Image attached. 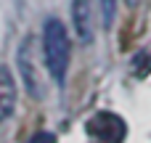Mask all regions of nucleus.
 <instances>
[{
    "mask_svg": "<svg viewBox=\"0 0 151 143\" xmlns=\"http://www.w3.org/2000/svg\"><path fill=\"white\" fill-rule=\"evenodd\" d=\"M27 143H56V138L50 133H37V135H32Z\"/></svg>",
    "mask_w": 151,
    "mask_h": 143,
    "instance_id": "6e6552de",
    "label": "nucleus"
},
{
    "mask_svg": "<svg viewBox=\"0 0 151 143\" xmlns=\"http://www.w3.org/2000/svg\"><path fill=\"white\" fill-rule=\"evenodd\" d=\"M133 69H135V74L138 77H146L151 72V45L146 50H141L138 56H135V64H133Z\"/></svg>",
    "mask_w": 151,
    "mask_h": 143,
    "instance_id": "423d86ee",
    "label": "nucleus"
},
{
    "mask_svg": "<svg viewBox=\"0 0 151 143\" xmlns=\"http://www.w3.org/2000/svg\"><path fill=\"white\" fill-rule=\"evenodd\" d=\"M101 11H104V24L109 27L114 21V11H117V0H101Z\"/></svg>",
    "mask_w": 151,
    "mask_h": 143,
    "instance_id": "0eeeda50",
    "label": "nucleus"
},
{
    "mask_svg": "<svg viewBox=\"0 0 151 143\" xmlns=\"http://www.w3.org/2000/svg\"><path fill=\"white\" fill-rule=\"evenodd\" d=\"M19 72L24 77V85H27L29 96L40 98L42 96V80H40V69L35 64V37H27L19 45Z\"/></svg>",
    "mask_w": 151,
    "mask_h": 143,
    "instance_id": "7ed1b4c3",
    "label": "nucleus"
},
{
    "mask_svg": "<svg viewBox=\"0 0 151 143\" xmlns=\"http://www.w3.org/2000/svg\"><path fill=\"white\" fill-rule=\"evenodd\" d=\"M42 45H45V64L53 74V80L61 85L66 66H69V37L58 19H48L42 29Z\"/></svg>",
    "mask_w": 151,
    "mask_h": 143,
    "instance_id": "f257e3e1",
    "label": "nucleus"
},
{
    "mask_svg": "<svg viewBox=\"0 0 151 143\" xmlns=\"http://www.w3.org/2000/svg\"><path fill=\"white\" fill-rule=\"evenodd\" d=\"M127 3H130V5H138V3H141V0H127Z\"/></svg>",
    "mask_w": 151,
    "mask_h": 143,
    "instance_id": "1a4fd4ad",
    "label": "nucleus"
},
{
    "mask_svg": "<svg viewBox=\"0 0 151 143\" xmlns=\"http://www.w3.org/2000/svg\"><path fill=\"white\" fill-rule=\"evenodd\" d=\"M88 133H90V138H96V143H122L127 127L117 114L101 111L88 122Z\"/></svg>",
    "mask_w": 151,
    "mask_h": 143,
    "instance_id": "f03ea898",
    "label": "nucleus"
},
{
    "mask_svg": "<svg viewBox=\"0 0 151 143\" xmlns=\"http://www.w3.org/2000/svg\"><path fill=\"white\" fill-rule=\"evenodd\" d=\"M16 111V82L8 66H0V122L11 119Z\"/></svg>",
    "mask_w": 151,
    "mask_h": 143,
    "instance_id": "20e7f679",
    "label": "nucleus"
},
{
    "mask_svg": "<svg viewBox=\"0 0 151 143\" xmlns=\"http://www.w3.org/2000/svg\"><path fill=\"white\" fill-rule=\"evenodd\" d=\"M72 16H74V29L82 42L93 40V13H90V0H74L72 3Z\"/></svg>",
    "mask_w": 151,
    "mask_h": 143,
    "instance_id": "39448f33",
    "label": "nucleus"
}]
</instances>
